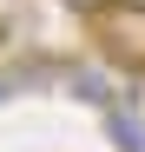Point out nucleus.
Segmentation results:
<instances>
[{
  "mask_svg": "<svg viewBox=\"0 0 145 152\" xmlns=\"http://www.w3.org/2000/svg\"><path fill=\"white\" fill-rule=\"evenodd\" d=\"M92 27H99V46H106L119 66H138L145 73V13H132L125 0H119V7L106 20H92Z\"/></svg>",
  "mask_w": 145,
  "mask_h": 152,
  "instance_id": "nucleus-1",
  "label": "nucleus"
},
{
  "mask_svg": "<svg viewBox=\"0 0 145 152\" xmlns=\"http://www.w3.org/2000/svg\"><path fill=\"white\" fill-rule=\"evenodd\" d=\"M59 7H72V13H86V20H106L119 0H59Z\"/></svg>",
  "mask_w": 145,
  "mask_h": 152,
  "instance_id": "nucleus-2",
  "label": "nucleus"
},
{
  "mask_svg": "<svg viewBox=\"0 0 145 152\" xmlns=\"http://www.w3.org/2000/svg\"><path fill=\"white\" fill-rule=\"evenodd\" d=\"M0 99H7V80H0Z\"/></svg>",
  "mask_w": 145,
  "mask_h": 152,
  "instance_id": "nucleus-3",
  "label": "nucleus"
}]
</instances>
